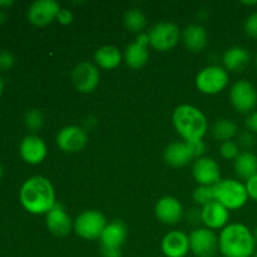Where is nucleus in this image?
Wrapping results in <instances>:
<instances>
[{
  "instance_id": "1",
  "label": "nucleus",
  "mask_w": 257,
  "mask_h": 257,
  "mask_svg": "<svg viewBox=\"0 0 257 257\" xmlns=\"http://www.w3.org/2000/svg\"><path fill=\"white\" fill-rule=\"evenodd\" d=\"M20 202L33 215H47L57 203L54 187L48 178L34 176L22 186Z\"/></svg>"
},
{
  "instance_id": "2",
  "label": "nucleus",
  "mask_w": 257,
  "mask_h": 257,
  "mask_svg": "<svg viewBox=\"0 0 257 257\" xmlns=\"http://www.w3.org/2000/svg\"><path fill=\"white\" fill-rule=\"evenodd\" d=\"M218 250L223 257H252L256 252V240L247 226L230 223L218 236Z\"/></svg>"
},
{
  "instance_id": "3",
  "label": "nucleus",
  "mask_w": 257,
  "mask_h": 257,
  "mask_svg": "<svg viewBox=\"0 0 257 257\" xmlns=\"http://www.w3.org/2000/svg\"><path fill=\"white\" fill-rule=\"evenodd\" d=\"M172 122L178 135L186 142L201 141L207 132L208 123L200 108L191 104H181L173 110Z\"/></svg>"
},
{
  "instance_id": "4",
  "label": "nucleus",
  "mask_w": 257,
  "mask_h": 257,
  "mask_svg": "<svg viewBox=\"0 0 257 257\" xmlns=\"http://www.w3.org/2000/svg\"><path fill=\"white\" fill-rule=\"evenodd\" d=\"M215 201L230 210L243 207L248 200L246 186L237 180H221L213 186Z\"/></svg>"
},
{
  "instance_id": "5",
  "label": "nucleus",
  "mask_w": 257,
  "mask_h": 257,
  "mask_svg": "<svg viewBox=\"0 0 257 257\" xmlns=\"http://www.w3.org/2000/svg\"><path fill=\"white\" fill-rule=\"evenodd\" d=\"M228 72L220 65H208L196 75V88L201 93L207 95L217 94L222 92L228 84Z\"/></svg>"
},
{
  "instance_id": "6",
  "label": "nucleus",
  "mask_w": 257,
  "mask_h": 257,
  "mask_svg": "<svg viewBox=\"0 0 257 257\" xmlns=\"http://www.w3.org/2000/svg\"><path fill=\"white\" fill-rule=\"evenodd\" d=\"M107 226V220L97 210H87L77 216L73 231L84 240H98Z\"/></svg>"
},
{
  "instance_id": "7",
  "label": "nucleus",
  "mask_w": 257,
  "mask_h": 257,
  "mask_svg": "<svg viewBox=\"0 0 257 257\" xmlns=\"http://www.w3.org/2000/svg\"><path fill=\"white\" fill-rule=\"evenodd\" d=\"M150 45L160 52H167L177 45L180 40V29L171 22H162L156 24L148 33Z\"/></svg>"
},
{
  "instance_id": "8",
  "label": "nucleus",
  "mask_w": 257,
  "mask_h": 257,
  "mask_svg": "<svg viewBox=\"0 0 257 257\" xmlns=\"http://www.w3.org/2000/svg\"><path fill=\"white\" fill-rule=\"evenodd\" d=\"M230 100L240 113H251L257 105V90L252 83L246 79L237 80L231 87Z\"/></svg>"
},
{
  "instance_id": "9",
  "label": "nucleus",
  "mask_w": 257,
  "mask_h": 257,
  "mask_svg": "<svg viewBox=\"0 0 257 257\" xmlns=\"http://www.w3.org/2000/svg\"><path fill=\"white\" fill-rule=\"evenodd\" d=\"M100 73L95 64L89 62H82L72 72V82L75 89L80 93H92L99 85Z\"/></svg>"
},
{
  "instance_id": "10",
  "label": "nucleus",
  "mask_w": 257,
  "mask_h": 257,
  "mask_svg": "<svg viewBox=\"0 0 257 257\" xmlns=\"http://www.w3.org/2000/svg\"><path fill=\"white\" fill-rule=\"evenodd\" d=\"M190 251L197 257H213L218 250V237L210 228H197L191 232Z\"/></svg>"
},
{
  "instance_id": "11",
  "label": "nucleus",
  "mask_w": 257,
  "mask_h": 257,
  "mask_svg": "<svg viewBox=\"0 0 257 257\" xmlns=\"http://www.w3.org/2000/svg\"><path fill=\"white\" fill-rule=\"evenodd\" d=\"M88 143V135L79 125H67L57 135V145L63 152L77 153Z\"/></svg>"
},
{
  "instance_id": "12",
  "label": "nucleus",
  "mask_w": 257,
  "mask_h": 257,
  "mask_svg": "<svg viewBox=\"0 0 257 257\" xmlns=\"http://www.w3.org/2000/svg\"><path fill=\"white\" fill-rule=\"evenodd\" d=\"M192 175L200 186L213 187L221 181V170L213 158L201 157L195 161L192 166Z\"/></svg>"
},
{
  "instance_id": "13",
  "label": "nucleus",
  "mask_w": 257,
  "mask_h": 257,
  "mask_svg": "<svg viewBox=\"0 0 257 257\" xmlns=\"http://www.w3.org/2000/svg\"><path fill=\"white\" fill-rule=\"evenodd\" d=\"M60 9V5L54 0H38L30 5L28 19L33 25L45 27L57 20Z\"/></svg>"
},
{
  "instance_id": "14",
  "label": "nucleus",
  "mask_w": 257,
  "mask_h": 257,
  "mask_svg": "<svg viewBox=\"0 0 257 257\" xmlns=\"http://www.w3.org/2000/svg\"><path fill=\"white\" fill-rule=\"evenodd\" d=\"M47 227L50 233L58 237H65L69 235L74 226L70 216L60 203H55L54 207L47 213Z\"/></svg>"
},
{
  "instance_id": "15",
  "label": "nucleus",
  "mask_w": 257,
  "mask_h": 257,
  "mask_svg": "<svg viewBox=\"0 0 257 257\" xmlns=\"http://www.w3.org/2000/svg\"><path fill=\"white\" fill-rule=\"evenodd\" d=\"M155 213L156 217L165 225H176L182 220L183 207L176 197L166 196L157 201Z\"/></svg>"
},
{
  "instance_id": "16",
  "label": "nucleus",
  "mask_w": 257,
  "mask_h": 257,
  "mask_svg": "<svg viewBox=\"0 0 257 257\" xmlns=\"http://www.w3.org/2000/svg\"><path fill=\"white\" fill-rule=\"evenodd\" d=\"M161 250L166 257H186L190 252V238L182 231H170L162 238Z\"/></svg>"
},
{
  "instance_id": "17",
  "label": "nucleus",
  "mask_w": 257,
  "mask_h": 257,
  "mask_svg": "<svg viewBox=\"0 0 257 257\" xmlns=\"http://www.w3.org/2000/svg\"><path fill=\"white\" fill-rule=\"evenodd\" d=\"M200 216L206 227L210 230H220V228H225L227 225L230 220V211L223 207L221 203L213 201L203 206Z\"/></svg>"
},
{
  "instance_id": "18",
  "label": "nucleus",
  "mask_w": 257,
  "mask_h": 257,
  "mask_svg": "<svg viewBox=\"0 0 257 257\" xmlns=\"http://www.w3.org/2000/svg\"><path fill=\"white\" fill-rule=\"evenodd\" d=\"M20 156L29 165H39L47 157V146L37 136H28L20 143Z\"/></svg>"
},
{
  "instance_id": "19",
  "label": "nucleus",
  "mask_w": 257,
  "mask_h": 257,
  "mask_svg": "<svg viewBox=\"0 0 257 257\" xmlns=\"http://www.w3.org/2000/svg\"><path fill=\"white\" fill-rule=\"evenodd\" d=\"M192 152L187 142H173L165 150V161L172 167H183L193 161Z\"/></svg>"
},
{
  "instance_id": "20",
  "label": "nucleus",
  "mask_w": 257,
  "mask_h": 257,
  "mask_svg": "<svg viewBox=\"0 0 257 257\" xmlns=\"http://www.w3.org/2000/svg\"><path fill=\"white\" fill-rule=\"evenodd\" d=\"M251 55L246 48L243 47H231L225 52L222 58L225 69L230 72H242L250 64Z\"/></svg>"
},
{
  "instance_id": "21",
  "label": "nucleus",
  "mask_w": 257,
  "mask_h": 257,
  "mask_svg": "<svg viewBox=\"0 0 257 257\" xmlns=\"http://www.w3.org/2000/svg\"><path fill=\"white\" fill-rule=\"evenodd\" d=\"M125 238H127V227L122 221L115 220L107 223L99 240L102 246H105V247L120 248Z\"/></svg>"
},
{
  "instance_id": "22",
  "label": "nucleus",
  "mask_w": 257,
  "mask_h": 257,
  "mask_svg": "<svg viewBox=\"0 0 257 257\" xmlns=\"http://www.w3.org/2000/svg\"><path fill=\"white\" fill-rule=\"evenodd\" d=\"M183 43L191 52H201L207 45V33L202 25L191 24L183 30Z\"/></svg>"
},
{
  "instance_id": "23",
  "label": "nucleus",
  "mask_w": 257,
  "mask_h": 257,
  "mask_svg": "<svg viewBox=\"0 0 257 257\" xmlns=\"http://www.w3.org/2000/svg\"><path fill=\"white\" fill-rule=\"evenodd\" d=\"M94 60L95 64L99 68L105 70L115 69L118 65L122 62V54H120L119 49L113 45H104V47L99 48L97 52L94 53Z\"/></svg>"
},
{
  "instance_id": "24",
  "label": "nucleus",
  "mask_w": 257,
  "mask_h": 257,
  "mask_svg": "<svg viewBox=\"0 0 257 257\" xmlns=\"http://www.w3.org/2000/svg\"><path fill=\"white\" fill-rule=\"evenodd\" d=\"M235 171L238 177L246 181L257 175V156L250 151L240 152L235 160Z\"/></svg>"
},
{
  "instance_id": "25",
  "label": "nucleus",
  "mask_w": 257,
  "mask_h": 257,
  "mask_svg": "<svg viewBox=\"0 0 257 257\" xmlns=\"http://www.w3.org/2000/svg\"><path fill=\"white\" fill-rule=\"evenodd\" d=\"M150 58L147 47H142L138 43H132L127 47L124 52L125 64L132 69H141L145 67Z\"/></svg>"
},
{
  "instance_id": "26",
  "label": "nucleus",
  "mask_w": 257,
  "mask_h": 257,
  "mask_svg": "<svg viewBox=\"0 0 257 257\" xmlns=\"http://www.w3.org/2000/svg\"><path fill=\"white\" fill-rule=\"evenodd\" d=\"M237 133V125L227 118H222V119L216 120V123L212 127V135L213 137L221 142H227L231 141Z\"/></svg>"
},
{
  "instance_id": "27",
  "label": "nucleus",
  "mask_w": 257,
  "mask_h": 257,
  "mask_svg": "<svg viewBox=\"0 0 257 257\" xmlns=\"http://www.w3.org/2000/svg\"><path fill=\"white\" fill-rule=\"evenodd\" d=\"M146 24H147V19L141 9L133 8L125 12L124 25L130 32L141 33L146 28Z\"/></svg>"
},
{
  "instance_id": "28",
  "label": "nucleus",
  "mask_w": 257,
  "mask_h": 257,
  "mask_svg": "<svg viewBox=\"0 0 257 257\" xmlns=\"http://www.w3.org/2000/svg\"><path fill=\"white\" fill-rule=\"evenodd\" d=\"M193 200L197 205L206 206L208 203L215 201V192H213V187L211 186H198L195 191H193Z\"/></svg>"
},
{
  "instance_id": "29",
  "label": "nucleus",
  "mask_w": 257,
  "mask_h": 257,
  "mask_svg": "<svg viewBox=\"0 0 257 257\" xmlns=\"http://www.w3.org/2000/svg\"><path fill=\"white\" fill-rule=\"evenodd\" d=\"M24 122H25V125H27L30 131L37 132V131H39L40 128L43 127V124H44V117H43L42 112H40L39 109L33 108V109L28 110L27 112V114H25V118H24Z\"/></svg>"
},
{
  "instance_id": "30",
  "label": "nucleus",
  "mask_w": 257,
  "mask_h": 257,
  "mask_svg": "<svg viewBox=\"0 0 257 257\" xmlns=\"http://www.w3.org/2000/svg\"><path fill=\"white\" fill-rule=\"evenodd\" d=\"M220 153L225 160H236L237 156L240 155V148H238L237 143H235L233 141H227V142L221 143Z\"/></svg>"
},
{
  "instance_id": "31",
  "label": "nucleus",
  "mask_w": 257,
  "mask_h": 257,
  "mask_svg": "<svg viewBox=\"0 0 257 257\" xmlns=\"http://www.w3.org/2000/svg\"><path fill=\"white\" fill-rule=\"evenodd\" d=\"M245 32L248 37L257 39V12L252 13L245 22Z\"/></svg>"
},
{
  "instance_id": "32",
  "label": "nucleus",
  "mask_w": 257,
  "mask_h": 257,
  "mask_svg": "<svg viewBox=\"0 0 257 257\" xmlns=\"http://www.w3.org/2000/svg\"><path fill=\"white\" fill-rule=\"evenodd\" d=\"M188 146H190V150L191 152H192V156L193 158H195V161L197 160V158H201L202 157V155L205 153V150H206V146L205 143H203V141H193V142H187Z\"/></svg>"
},
{
  "instance_id": "33",
  "label": "nucleus",
  "mask_w": 257,
  "mask_h": 257,
  "mask_svg": "<svg viewBox=\"0 0 257 257\" xmlns=\"http://www.w3.org/2000/svg\"><path fill=\"white\" fill-rule=\"evenodd\" d=\"M15 59L13 57V54L8 50H4V52L0 53V68L4 70L10 69V68L14 65Z\"/></svg>"
},
{
  "instance_id": "34",
  "label": "nucleus",
  "mask_w": 257,
  "mask_h": 257,
  "mask_svg": "<svg viewBox=\"0 0 257 257\" xmlns=\"http://www.w3.org/2000/svg\"><path fill=\"white\" fill-rule=\"evenodd\" d=\"M238 143L240 146L245 148H250L255 145V137H253V133L248 132V131H245V132L240 133L238 136Z\"/></svg>"
},
{
  "instance_id": "35",
  "label": "nucleus",
  "mask_w": 257,
  "mask_h": 257,
  "mask_svg": "<svg viewBox=\"0 0 257 257\" xmlns=\"http://www.w3.org/2000/svg\"><path fill=\"white\" fill-rule=\"evenodd\" d=\"M246 191H247L248 197L257 201V175L248 178L245 183Z\"/></svg>"
},
{
  "instance_id": "36",
  "label": "nucleus",
  "mask_w": 257,
  "mask_h": 257,
  "mask_svg": "<svg viewBox=\"0 0 257 257\" xmlns=\"http://www.w3.org/2000/svg\"><path fill=\"white\" fill-rule=\"evenodd\" d=\"M57 20L62 25L72 24V22H73L72 12H70V10H68V9H60V12L58 13Z\"/></svg>"
},
{
  "instance_id": "37",
  "label": "nucleus",
  "mask_w": 257,
  "mask_h": 257,
  "mask_svg": "<svg viewBox=\"0 0 257 257\" xmlns=\"http://www.w3.org/2000/svg\"><path fill=\"white\" fill-rule=\"evenodd\" d=\"M245 124L248 132L257 133V110H253L247 115Z\"/></svg>"
},
{
  "instance_id": "38",
  "label": "nucleus",
  "mask_w": 257,
  "mask_h": 257,
  "mask_svg": "<svg viewBox=\"0 0 257 257\" xmlns=\"http://www.w3.org/2000/svg\"><path fill=\"white\" fill-rule=\"evenodd\" d=\"M100 253H102V257H122L120 248L115 247H105V246H102Z\"/></svg>"
},
{
  "instance_id": "39",
  "label": "nucleus",
  "mask_w": 257,
  "mask_h": 257,
  "mask_svg": "<svg viewBox=\"0 0 257 257\" xmlns=\"http://www.w3.org/2000/svg\"><path fill=\"white\" fill-rule=\"evenodd\" d=\"M136 43H138L142 47H148L150 45V37H148V33H141L137 37Z\"/></svg>"
},
{
  "instance_id": "40",
  "label": "nucleus",
  "mask_w": 257,
  "mask_h": 257,
  "mask_svg": "<svg viewBox=\"0 0 257 257\" xmlns=\"http://www.w3.org/2000/svg\"><path fill=\"white\" fill-rule=\"evenodd\" d=\"M13 4L12 0H4V2H0V7H10Z\"/></svg>"
},
{
  "instance_id": "41",
  "label": "nucleus",
  "mask_w": 257,
  "mask_h": 257,
  "mask_svg": "<svg viewBox=\"0 0 257 257\" xmlns=\"http://www.w3.org/2000/svg\"><path fill=\"white\" fill-rule=\"evenodd\" d=\"M243 5H248V7H251V5H257V0H252V2H242Z\"/></svg>"
},
{
  "instance_id": "42",
  "label": "nucleus",
  "mask_w": 257,
  "mask_h": 257,
  "mask_svg": "<svg viewBox=\"0 0 257 257\" xmlns=\"http://www.w3.org/2000/svg\"><path fill=\"white\" fill-rule=\"evenodd\" d=\"M4 22H5V15L0 12V25H2Z\"/></svg>"
},
{
  "instance_id": "43",
  "label": "nucleus",
  "mask_w": 257,
  "mask_h": 257,
  "mask_svg": "<svg viewBox=\"0 0 257 257\" xmlns=\"http://www.w3.org/2000/svg\"><path fill=\"white\" fill-rule=\"evenodd\" d=\"M3 88H4V82H3V79L0 78V95H2L3 93Z\"/></svg>"
},
{
  "instance_id": "44",
  "label": "nucleus",
  "mask_w": 257,
  "mask_h": 257,
  "mask_svg": "<svg viewBox=\"0 0 257 257\" xmlns=\"http://www.w3.org/2000/svg\"><path fill=\"white\" fill-rule=\"evenodd\" d=\"M253 236H255V240H256V243H257V227L255 228V232H253Z\"/></svg>"
},
{
  "instance_id": "45",
  "label": "nucleus",
  "mask_w": 257,
  "mask_h": 257,
  "mask_svg": "<svg viewBox=\"0 0 257 257\" xmlns=\"http://www.w3.org/2000/svg\"><path fill=\"white\" fill-rule=\"evenodd\" d=\"M2 175H3V172H2V167H0V177H2Z\"/></svg>"
},
{
  "instance_id": "46",
  "label": "nucleus",
  "mask_w": 257,
  "mask_h": 257,
  "mask_svg": "<svg viewBox=\"0 0 257 257\" xmlns=\"http://www.w3.org/2000/svg\"><path fill=\"white\" fill-rule=\"evenodd\" d=\"M252 257H257V251H256V252H255V255H253Z\"/></svg>"
},
{
  "instance_id": "47",
  "label": "nucleus",
  "mask_w": 257,
  "mask_h": 257,
  "mask_svg": "<svg viewBox=\"0 0 257 257\" xmlns=\"http://www.w3.org/2000/svg\"><path fill=\"white\" fill-rule=\"evenodd\" d=\"M255 63H256V65H257V55H256V59H255Z\"/></svg>"
}]
</instances>
